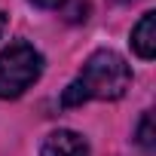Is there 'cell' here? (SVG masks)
<instances>
[{
    "instance_id": "cell-1",
    "label": "cell",
    "mask_w": 156,
    "mask_h": 156,
    "mask_svg": "<svg viewBox=\"0 0 156 156\" xmlns=\"http://www.w3.org/2000/svg\"><path fill=\"white\" fill-rule=\"evenodd\" d=\"M132 83V70L126 64L122 55H116L113 49H98L86 58L80 76L61 92V107H76L83 101H116L126 95Z\"/></svg>"
},
{
    "instance_id": "cell-2",
    "label": "cell",
    "mask_w": 156,
    "mask_h": 156,
    "mask_svg": "<svg viewBox=\"0 0 156 156\" xmlns=\"http://www.w3.org/2000/svg\"><path fill=\"white\" fill-rule=\"evenodd\" d=\"M43 73V55L19 40L0 52V98H19L25 89H31Z\"/></svg>"
},
{
    "instance_id": "cell-3",
    "label": "cell",
    "mask_w": 156,
    "mask_h": 156,
    "mask_svg": "<svg viewBox=\"0 0 156 156\" xmlns=\"http://www.w3.org/2000/svg\"><path fill=\"white\" fill-rule=\"evenodd\" d=\"M40 156H89V144L83 135H76L70 129H58L43 138Z\"/></svg>"
},
{
    "instance_id": "cell-4",
    "label": "cell",
    "mask_w": 156,
    "mask_h": 156,
    "mask_svg": "<svg viewBox=\"0 0 156 156\" xmlns=\"http://www.w3.org/2000/svg\"><path fill=\"white\" fill-rule=\"evenodd\" d=\"M132 49L144 61H150L156 55V16L153 12H144L141 22L132 28Z\"/></svg>"
},
{
    "instance_id": "cell-5",
    "label": "cell",
    "mask_w": 156,
    "mask_h": 156,
    "mask_svg": "<svg viewBox=\"0 0 156 156\" xmlns=\"http://www.w3.org/2000/svg\"><path fill=\"white\" fill-rule=\"evenodd\" d=\"M135 141H138V147H141L147 156L153 153V113H144V116H141V122H138V138H135Z\"/></svg>"
},
{
    "instance_id": "cell-6",
    "label": "cell",
    "mask_w": 156,
    "mask_h": 156,
    "mask_svg": "<svg viewBox=\"0 0 156 156\" xmlns=\"http://www.w3.org/2000/svg\"><path fill=\"white\" fill-rule=\"evenodd\" d=\"M34 6H43V9H55V6H61L64 0H31Z\"/></svg>"
},
{
    "instance_id": "cell-7",
    "label": "cell",
    "mask_w": 156,
    "mask_h": 156,
    "mask_svg": "<svg viewBox=\"0 0 156 156\" xmlns=\"http://www.w3.org/2000/svg\"><path fill=\"white\" fill-rule=\"evenodd\" d=\"M3 31H6V12H0V37H3Z\"/></svg>"
}]
</instances>
